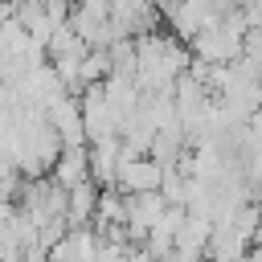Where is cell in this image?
I'll return each instance as SVG.
<instances>
[{"mask_svg":"<svg viewBox=\"0 0 262 262\" xmlns=\"http://www.w3.org/2000/svg\"><path fill=\"white\" fill-rule=\"evenodd\" d=\"M160 184H164V164L156 156L119 160V188L123 192H156Z\"/></svg>","mask_w":262,"mask_h":262,"instance_id":"cell-1","label":"cell"},{"mask_svg":"<svg viewBox=\"0 0 262 262\" xmlns=\"http://www.w3.org/2000/svg\"><path fill=\"white\" fill-rule=\"evenodd\" d=\"M57 184L74 188L82 180H90V147L86 143H74V147H61V156L53 160V172H49Z\"/></svg>","mask_w":262,"mask_h":262,"instance_id":"cell-2","label":"cell"},{"mask_svg":"<svg viewBox=\"0 0 262 262\" xmlns=\"http://www.w3.org/2000/svg\"><path fill=\"white\" fill-rule=\"evenodd\" d=\"M98 192H102V188H98L94 180H82V184H74V188H70V209H66V217H70V225H74V229L94 221Z\"/></svg>","mask_w":262,"mask_h":262,"instance_id":"cell-3","label":"cell"},{"mask_svg":"<svg viewBox=\"0 0 262 262\" xmlns=\"http://www.w3.org/2000/svg\"><path fill=\"white\" fill-rule=\"evenodd\" d=\"M111 74H115L111 49H86V57H82V82H106Z\"/></svg>","mask_w":262,"mask_h":262,"instance_id":"cell-4","label":"cell"}]
</instances>
